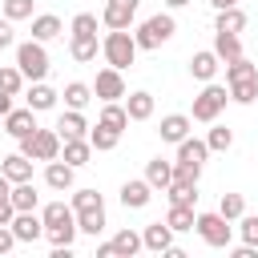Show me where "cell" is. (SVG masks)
<instances>
[{"label":"cell","mask_w":258,"mask_h":258,"mask_svg":"<svg viewBox=\"0 0 258 258\" xmlns=\"http://www.w3.org/2000/svg\"><path fill=\"white\" fill-rule=\"evenodd\" d=\"M149 198H153V185H149L145 177H129V181L121 185V206H125V210H145Z\"/></svg>","instance_id":"cell-11"},{"label":"cell","mask_w":258,"mask_h":258,"mask_svg":"<svg viewBox=\"0 0 258 258\" xmlns=\"http://www.w3.org/2000/svg\"><path fill=\"white\" fill-rule=\"evenodd\" d=\"M77 230L89 234V238H97V234L105 230V206H101V210H81V214H77Z\"/></svg>","instance_id":"cell-35"},{"label":"cell","mask_w":258,"mask_h":258,"mask_svg":"<svg viewBox=\"0 0 258 258\" xmlns=\"http://www.w3.org/2000/svg\"><path fill=\"white\" fill-rule=\"evenodd\" d=\"M8 226H12V234H16L20 242L44 238V218H36V210H16V218H12Z\"/></svg>","instance_id":"cell-10"},{"label":"cell","mask_w":258,"mask_h":258,"mask_svg":"<svg viewBox=\"0 0 258 258\" xmlns=\"http://www.w3.org/2000/svg\"><path fill=\"white\" fill-rule=\"evenodd\" d=\"M16 69L24 73V81H44V77H48L44 40H24V44H16Z\"/></svg>","instance_id":"cell-4"},{"label":"cell","mask_w":258,"mask_h":258,"mask_svg":"<svg viewBox=\"0 0 258 258\" xmlns=\"http://www.w3.org/2000/svg\"><path fill=\"white\" fill-rule=\"evenodd\" d=\"M113 254H117L113 242H101V246H97V258H113Z\"/></svg>","instance_id":"cell-49"},{"label":"cell","mask_w":258,"mask_h":258,"mask_svg":"<svg viewBox=\"0 0 258 258\" xmlns=\"http://www.w3.org/2000/svg\"><path fill=\"white\" fill-rule=\"evenodd\" d=\"M129 89H125V77H121V69H113V64H105L101 73H97V81H93V97H101V101H121Z\"/></svg>","instance_id":"cell-7"},{"label":"cell","mask_w":258,"mask_h":258,"mask_svg":"<svg viewBox=\"0 0 258 258\" xmlns=\"http://www.w3.org/2000/svg\"><path fill=\"white\" fill-rule=\"evenodd\" d=\"M20 246V238L12 234V226H0V254H12Z\"/></svg>","instance_id":"cell-45"},{"label":"cell","mask_w":258,"mask_h":258,"mask_svg":"<svg viewBox=\"0 0 258 258\" xmlns=\"http://www.w3.org/2000/svg\"><path fill=\"white\" fill-rule=\"evenodd\" d=\"M97 36H73L69 40V56L77 60V64H89V60H97Z\"/></svg>","instance_id":"cell-26"},{"label":"cell","mask_w":258,"mask_h":258,"mask_svg":"<svg viewBox=\"0 0 258 258\" xmlns=\"http://www.w3.org/2000/svg\"><path fill=\"white\" fill-rule=\"evenodd\" d=\"M113 250H117L121 258H133L137 250H145V242H141L137 230H117V234H113Z\"/></svg>","instance_id":"cell-31"},{"label":"cell","mask_w":258,"mask_h":258,"mask_svg":"<svg viewBox=\"0 0 258 258\" xmlns=\"http://www.w3.org/2000/svg\"><path fill=\"white\" fill-rule=\"evenodd\" d=\"M141 242H145V250H153V254H169V250H173V230H169V222H149V226L141 230Z\"/></svg>","instance_id":"cell-12"},{"label":"cell","mask_w":258,"mask_h":258,"mask_svg":"<svg viewBox=\"0 0 258 258\" xmlns=\"http://www.w3.org/2000/svg\"><path fill=\"white\" fill-rule=\"evenodd\" d=\"M226 101H230V89L226 85H214V81H206V89L194 97V121H202V125H214L218 117H222V109H226Z\"/></svg>","instance_id":"cell-3"},{"label":"cell","mask_w":258,"mask_h":258,"mask_svg":"<svg viewBox=\"0 0 258 258\" xmlns=\"http://www.w3.org/2000/svg\"><path fill=\"white\" fill-rule=\"evenodd\" d=\"M56 133H60V141H64V137H89V121H85V113H81V109H69V113H60V121H56Z\"/></svg>","instance_id":"cell-19"},{"label":"cell","mask_w":258,"mask_h":258,"mask_svg":"<svg viewBox=\"0 0 258 258\" xmlns=\"http://www.w3.org/2000/svg\"><path fill=\"white\" fill-rule=\"evenodd\" d=\"M0 129H4V117H0Z\"/></svg>","instance_id":"cell-54"},{"label":"cell","mask_w":258,"mask_h":258,"mask_svg":"<svg viewBox=\"0 0 258 258\" xmlns=\"http://www.w3.org/2000/svg\"><path fill=\"white\" fill-rule=\"evenodd\" d=\"M137 4H141V0H105L101 24H105V28H129L133 16H137Z\"/></svg>","instance_id":"cell-8"},{"label":"cell","mask_w":258,"mask_h":258,"mask_svg":"<svg viewBox=\"0 0 258 258\" xmlns=\"http://www.w3.org/2000/svg\"><path fill=\"white\" fill-rule=\"evenodd\" d=\"M36 129H40V125H36V109H32V105L12 109V113L4 117V133H8V137H16V141H20V137H32Z\"/></svg>","instance_id":"cell-9"},{"label":"cell","mask_w":258,"mask_h":258,"mask_svg":"<svg viewBox=\"0 0 258 258\" xmlns=\"http://www.w3.org/2000/svg\"><path fill=\"white\" fill-rule=\"evenodd\" d=\"M89 141H93V149H97V153H109V149H117V141H121V129H109L105 121H97V125L89 129Z\"/></svg>","instance_id":"cell-23"},{"label":"cell","mask_w":258,"mask_h":258,"mask_svg":"<svg viewBox=\"0 0 258 258\" xmlns=\"http://www.w3.org/2000/svg\"><path fill=\"white\" fill-rule=\"evenodd\" d=\"M20 153L32 161H56L60 157V133L56 129H36L32 137H20Z\"/></svg>","instance_id":"cell-6"},{"label":"cell","mask_w":258,"mask_h":258,"mask_svg":"<svg viewBox=\"0 0 258 258\" xmlns=\"http://www.w3.org/2000/svg\"><path fill=\"white\" fill-rule=\"evenodd\" d=\"M218 214H222V218H230V222H238V218L246 214V198H242V194H222Z\"/></svg>","instance_id":"cell-37"},{"label":"cell","mask_w":258,"mask_h":258,"mask_svg":"<svg viewBox=\"0 0 258 258\" xmlns=\"http://www.w3.org/2000/svg\"><path fill=\"white\" fill-rule=\"evenodd\" d=\"M60 157H64L73 169H81V165H89V157H93V141H89V137H64V141H60Z\"/></svg>","instance_id":"cell-13"},{"label":"cell","mask_w":258,"mask_h":258,"mask_svg":"<svg viewBox=\"0 0 258 258\" xmlns=\"http://www.w3.org/2000/svg\"><path fill=\"white\" fill-rule=\"evenodd\" d=\"M189 125H194V117H185V113H169V117H161V141H169V145H177V141H185L189 137Z\"/></svg>","instance_id":"cell-16"},{"label":"cell","mask_w":258,"mask_h":258,"mask_svg":"<svg viewBox=\"0 0 258 258\" xmlns=\"http://www.w3.org/2000/svg\"><path fill=\"white\" fill-rule=\"evenodd\" d=\"M0 89H4V93H12V97H16V93H20V89H24V73H20V69H16V64H0Z\"/></svg>","instance_id":"cell-39"},{"label":"cell","mask_w":258,"mask_h":258,"mask_svg":"<svg viewBox=\"0 0 258 258\" xmlns=\"http://www.w3.org/2000/svg\"><path fill=\"white\" fill-rule=\"evenodd\" d=\"M69 32L73 36H97V16L93 12H77L73 24H69Z\"/></svg>","instance_id":"cell-40"},{"label":"cell","mask_w":258,"mask_h":258,"mask_svg":"<svg viewBox=\"0 0 258 258\" xmlns=\"http://www.w3.org/2000/svg\"><path fill=\"white\" fill-rule=\"evenodd\" d=\"M165 4H169V8H185L189 0H165Z\"/></svg>","instance_id":"cell-53"},{"label":"cell","mask_w":258,"mask_h":258,"mask_svg":"<svg viewBox=\"0 0 258 258\" xmlns=\"http://www.w3.org/2000/svg\"><path fill=\"white\" fill-rule=\"evenodd\" d=\"M8 194H12V181H8L4 173H0V198H8Z\"/></svg>","instance_id":"cell-52"},{"label":"cell","mask_w":258,"mask_h":258,"mask_svg":"<svg viewBox=\"0 0 258 258\" xmlns=\"http://www.w3.org/2000/svg\"><path fill=\"white\" fill-rule=\"evenodd\" d=\"M60 28H64V24H60V16H52V12L32 16V40H44V44H48V40L60 36Z\"/></svg>","instance_id":"cell-21"},{"label":"cell","mask_w":258,"mask_h":258,"mask_svg":"<svg viewBox=\"0 0 258 258\" xmlns=\"http://www.w3.org/2000/svg\"><path fill=\"white\" fill-rule=\"evenodd\" d=\"M214 73H218V52L214 48H202V52L189 56V77L194 81H214Z\"/></svg>","instance_id":"cell-17"},{"label":"cell","mask_w":258,"mask_h":258,"mask_svg":"<svg viewBox=\"0 0 258 258\" xmlns=\"http://www.w3.org/2000/svg\"><path fill=\"white\" fill-rule=\"evenodd\" d=\"M8 198H12V206H16V210H36V202H40V194H36V185H32V181H16Z\"/></svg>","instance_id":"cell-33"},{"label":"cell","mask_w":258,"mask_h":258,"mask_svg":"<svg viewBox=\"0 0 258 258\" xmlns=\"http://www.w3.org/2000/svg\"><path fill=\"white\" fill-rule=\"evenodd\" d=\"M238 234L246 246H258V214H242L238 218Z\"/></svg>","instance_id":"cell-42"},{"label":"cell","mask_w":258,"mask_h":258,"mask_svg":"<svg viewBox=\"0 0 258 258\" xmlns=\"http://www.w3.org/2000/svg\"><path fill=\"white\" fill-rule=\"evenodd\" d=\"M60 97H64V105H69V109H85V105L93 101V85H85V81H69Z\"/></svg>","instance_id":"cell-29"},{"label":"cell","mask_w":258,"mask_h":258,"mask_svg":"<svg viewBox=\"0 0 258 258\" xmlns=\"http://www.w3.org/2000/svg\"><path fill=\"white\" fill-rule=\"evenodd\" d=\"M12 109H16V105H12V93H4V89H0V117H8Z\"/></svg>","instance_id":"cell-48"},{"label":"cell","mask_w":258,"mask_h":258,"mask_svg":"<svg viewBox=\"0 0 258 258\" xmlns=\"http://www.w3.org/2000/svg\"><path fill=\"white\" fill-rule=\"evenodd\" d=\"M165 222H169V230H173V234H181V230H194V222H198V210H194V206H169Z\"/></svg>","instance_id":"cell-30"},{"label":"cell","mask_w":258,"mask_h":258,"mask_svg":"<svg viewBox=\"0 0 258 258\" xmlns=\"http://www.w3.org/2000/svg\"><path fill=\"white\" fill-rule=\"evenodd\" d=\"M16 218V206H12V198H0V226H8Z\"/></svg>","instance_id":"cell-47"},{"label":"cell","mask_w":258,"mask_h":258,"mask_svg":"<svg viewBox=\"0 0 258 258\" xmlns=\"http://www.w3.org/2000/svg\"><path fill=\"white\" fill-rule=\"evenodd\" d=\"M206 145H210V153H226V149L234 145V129H226V125L214 121V129L206 133Z\"/></svg>","instance_id":"cell-36"},{"label":"cell","mask_w":258,"mask_h":258,"mask_svg":"<svg viewBox=\"0 0 258 258\" xmlns=\"http://www.w3.org/2000/svg\"><path fill=\"white\" fill-rule=\"evenodd\" d=\"M234 4H238V0H210V8H214V12H222V8H234Z\"/></svg>","instance_id":"cell-51"},{"label":"cell","mask_w":258,"mask_h":258,"mask_svg":"<svg viewBox=\"0 0 258 258\" xmlns=\"http://www.w3.org/2000/svg\"><path fill=\"white\" fill-rule=\"evenodd\" d=\"M56 97H60L56 89H48L44 81H32V89H28V97H24V101H28V105H32L36 113H48V109L56 105Z\"/></svg>","instance_id":"cell-22"},{"label":"cell","mask_w":258,"mask_h":258,"mask_svg":"<svg viewBox=\"0 0 258 258\" xmlns=\"http://www.w3.org/2000/svg\"><path fill=\"white\" fill-rule=\"evenodd\" d=\"M8 20H32V0H4Z\"/></svg>","instance_id":"cell-43"},{"label":"cell","mask_w":258,"mask_h":258,"mask_svg":"<svg viewBox=\"0 0 258 258\" xmlns=\"http://www.w3.org/2000/svg\"><path fill=\"white\" fill-rule=\"evenodd\" d=\"M101 206H105V202H101L97 189H77V194H73V210H77V214H81V210H101Z\"/></svg>","instance_id":"cell-41"},{"label":"cell","mask_w":258,"mask_h":258,"mask_svg":"<svg viewBox=\"0 0 258 258\" xmlns=\"http://www.w3.org/2000/svg\"><path fill=\"white\" fill-rule=\"evenodd\" d=\"M173 32H177V20H173V12H157V16H145V20L137 24L133 40H137V48L153 52V48H161L165 40H173Z\"/></svg>","instance_id":"cell-1"},{"label":"cell","mask_w":258,"mask_h":258,"mask_svg":"<svg viewBox=\"0 0 258 258\" xmlns=\"http://www.w3.org/2000/svg\"><path fill=\"white\" fill-rule=\"evenodd\" d=\"M246 28V12L234 4V8H222L218 16H214V32H242Z\"/></svg>","instance_id":"cell-25"},{"label":"cell","mask_w":258,"mask_h":258,"mask_svg":"<svg viewBox=\"0 0 258 258\" xmlns=\"http://www.w3.org/2000/svg\"><path fill=\"white\" fill-rule=\"evenodd\" d=\"M101 121H105L109 129H125V125H129V109H125L121 101H101Z\"/></svg>","instance_id":"cell-32"},{"label":"cell","mask_w":258,"mask_h":258,"mask_svg":"<svg viewBox=\"0 0 258 258\" xmlns=\"http://www.w3.org/2000/svg\"><path fill=\"white\" fill-rule=\"evenodd\" d=\"M214 52H218V60H238L242 56V36L238 32H214Z\"/></svg>","instance_id":"cell-20"},{"label":"cell","mask_w":258,"mask_h":258,"mask_svg":"<svg viewBox=\"0 0 258 258\" xmlns=\"http://www.w3.org/2000/svg\"><path fill=\"white\" fill-rule=\"evenodd\" d=\"M73 177H77V169H73L64 157L44 161V185H48V189H73Z\"/></svg>","instance_id":"cell-15"},{"label":"cell","mask_w":258,"mask_h":258,"mask_svg":"<svg viewBox=\"0 0 258 258\" xmlns=\"http://www.w3.org/2000/svg\"><path fill=\"white\" fill-rule=\"evenodd\" d=\"M165 198H169V206H198V185L173 177V181L165 185Z\"/></svg>","instance_id":"cell-24"},{"label":"cell","mask_w":258,"mask_h":258,"mask_svg":"<svg viewBox=\"0 0 258 258\" xmlns=\"http://www.w3.org/2000/svg\"><path fill=\"white\" fill-rule=\"evenodd\" d=\"M101 52H105V60H109L113 69H121V73H125V69L137 60V52H141V48H137V40H133V32H129V28H109V32H105V40H101Z\"/></svg>","instance_id":"cell-2"},{"label":"cell","mask_w":258,"mask_h":258,"mask_svg":"<svg viewBox=\"0 0 258 258\" xmlns=\"http://www.w3.org/2000/svg\"><path fill=\"white\" fill-rule=\"evenodd\" d=\"M40 218H44V226H64V222H77V210L64 206V202H48L40 210Z\"/></svg>","instance_id":"cell-34"},{"label":"cell","mask_w":258,"mask_h":258,"mask_svg":"<svg viewBox=\"0 0 258 258\" xmlns=\"http://www.w3.org/2000/svg\"><path fill=\"white\" fill-rule=\"evenodd\" d=\"M202 169H206V165H194V161H173V177H177V181H194V185H198Z\"/></svg>","instance_id":"cell-44"},{"label":"cell","mask_w":258,"mask_h":258,"mask_svg":"<svg viewBox=\"0 0 258 258\" xmlns=\"http://www.w3.org/2000/svg\"><path fill=\"white\" fill-rule=\"evenodd\" d=\"M145 181H149L153 189H165V185L173 181V161H161V157H153V161L145 165Z\"/></svg>","instance_id":"cell-28"},{"label":"cell","mask_w":258,"mask_h":258,"mask_svg":"<svg viewBox=\"0 0 258 258\" xmlns=\"http://www.w3.org/2000/svg\"><path fill=\"white\" fill-rule=\"evenodd\" d=\"M0 173H4L12 185H16V181H32V157L16 149V153H8V157L0 161Z\"/></svg>","instance_id":"cell-14"},{"label":"cell","mask_w":258,"mask_h":258,"mask_svg":"<svg viewBox=\"0 0 258 258\" xmlns=\"http://www.w3.org/2000/svg\"><path fill=\"white\" fill-rule=\"evenodd\" d=\"M125 109H129V121H149L153 117V93H145V89L125 93Z\"/></svg>","instance_id":"cell-18"},{"label":"cell","mask_w":258,"mask_h":258,"mask_svg":"<svg viewBox=\"0 0 258 258\" xmlns=\"http://www.w3.org/2000/svg\"><path fill=\"white\" fill-rule=\"evenodd\" d=\"M254 250H258V246H246V242H242V246L234 250V258H254Z\"/></svg>","instance_id":"cell-50"},{"label":"cell","mask_w":258,"mask_h":258,"mask_svg":"<svg viewBox=\"0 0 258 258\" xmlns=\"http://www.w3.org/2000/svg\"><path fill=\"white\" fill-rule=\"evenodd\" d=\"M206 157H210V145H206V141H198V137H185V141H177V161L206 165Z\"/></svg>","instance_id":"cell-27"},{"label":"cell","mask_w":258,"mask_h":258,"mask_svg":"<svg viewBox=\"0 0 258 258\" xmlns=\"http://www.w3.org/2000/svg\"><path fill=\"white\" fill-rule=\"evenodd\" d=\"M81 230H77V222H64V226H44V238L52 242V246H73V238H77Z\"/></svg>","instance_id":"cell-38"},{"label":"cell","mask_w":258,"mask_h":258,"mask_svg":"<svg viewBox=\"0 0 258 258\" xmlns=\"http://www.w3.org/2000/svg\"><path fill=\"white\" fill-rule=\"evenodd\" d=\"M194 230H198V234H202V242H206V246H214V250H226V246H230V238H234V226H230V218H222L218 210H210V214H198Z\"/></svg>","instance_id":"cell-5"},{"label":"cell","mask_w":258,"mask_h":258,"mask_svg":"<svg viewBox=\"0 0 258 258\" xmlns=\"http://www.w3.org/2000/svg\"><path fill=\"white\" fill-rule=\"evenodd\" d=\"M12 44H16V36H12V20L4 16V20H0V48H12Z\"/></svg>","instance_id":"cell-46"}]
</instances>
